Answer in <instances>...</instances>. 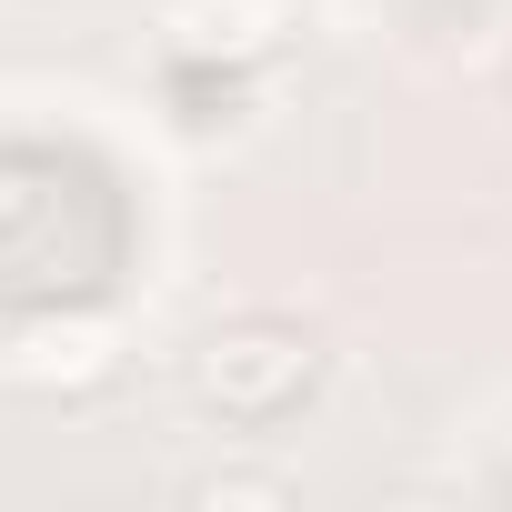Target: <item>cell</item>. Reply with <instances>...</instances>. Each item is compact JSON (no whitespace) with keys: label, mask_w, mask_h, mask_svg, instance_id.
<instances>
[{"label":"cell","mask_w":512,"mask_h":512,"mask_svg":"<svg viewBox=\"0 0 512 512\" xmlns=\"http://www.w3.org/2000/svg\"><path fill=\"white\" fill-rule=\"evenodd\" d=\"M312 382H322V352H312V332H292V322H221L201 352H191V392L221 412V422H282V412H302L312 402Z\"/></svg>","instance_id":"obj_1"},{"label":"cell","mask_w":512,"mask_h":512,"mask_svg":"<svg viewBox=\"0 0 512 512\" xmlns=\"http://www.w3.org/2000/svg\"><path fill=\"white\" fill-rule=\"evenodd\" d=\"M151 31H161L181 61L251 71V61H282V51H292V0H161Z\"/></svg>","instance_id":"obj_2"},{"label":"cell","mask_w":512,"mask_h":512,"mask_svg":"<svg viewBox=\"0 0 512 512\" xmlns=\"http://www.w3.org/2000/svg\"><path fill=\"white\" fill-rule=\"evenodd\" d=\"M11 372L31 392H101L121 372V342H111V322H31L11 342Z\"/></svg>","instance_id":"obj_3"},{"label":"cell","mask_w":512,"mask_h":512,"mask_svg":"<svg viewBox=\"0 0 512 512\" xmlns=\"http://www.w3.org/2000/svg\"><path fill=\"white\" fill-rule=\"evenodd\" d=\"M191 502H201V512H282L292 482H282V472H201Z\"/></svg>","instance_id":"obj_4"}]
</instances>
